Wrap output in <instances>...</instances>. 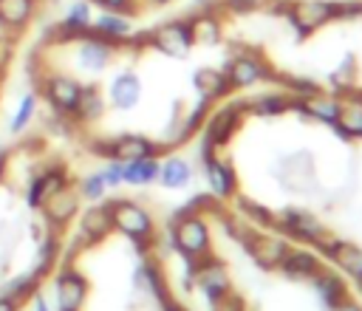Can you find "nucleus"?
Returning a JSON list of instances; mask_svg holds the SVG:
<instances>
[{
  "instance_id": "41",
  "label": "nucleus",
  "mask_w": 362,
  "mask_h": 311,
  "mask_svg": "<svg viewBox=\"0 0 362 311\" xmlns=\"http://www.w3.org/2000/svg\"><path fill=\"white\" fill-rule=\"evenodd\" d=\"M11 57H14V37L11 34H0V71L8 65Z\"/></svg>"
},
{
  "instance_id": "1",
  "label": "nucleus",
  "mask_w": 362,
  "mask_h": 311,
  "mask_svg": "<svg viewBox=\"0 0 362 311\" xmlns=\"http://www.w3.org/2000/svg\"><path fill=\"white\" fill-rule=\"evenodd\" d=\"M170 240L175 252L187 260H201L212 252V229L201 215H192L187 209H178V215L170 223Z\"/></svg>"
},
{
  "instance_id": "9",
  "label": "nucleus",
  "mask_w": 362,
  "mask_h": 311,
  "mask_svg": "<svg viewBox=\"0 0 362 311\" xmlns=\"http://www.w3.org/2000/svg\"><path fill=\"white\" fill-rule=\"evenodd\" d=\"M246 110H249V102H243V99L229 102L221 110H215L209 119H204V139L201 141H206L215 150H221L235 136V130L240 127V119H243Z\"/></svg>"
},
{
  "instance_id": "30",
  "label": "nucleus",
  "mask_w": 362,
  "mask_h": 311,
  "mask_svg": "<svg viewBox=\"0 0 362 311\" xmlns=\"http://www.w3.org/2000/svg\"><path fill=\"white\" fill-rule=\"evenodd\" d=\"M320 269V257L311 249H288L280 263V271H286L288 277H314Z\"/></svg>"
},
{
  "instance_id": "46",
  "label": "nucleus",
  "mask_w": 362,
  "mask_h": 311,
  "mask_svg": "<svg viewBox=\"0 0 362 311\" xmlns=\"http://www.w3.org/2000/svg\"><path fill=\"white\" fill-rule=\"evenodd\" d=\"M334 311H362V305H356L354 300H345V303H342V305H337Z\"/></svg>"
},
{
  "instance_id": "12",
  "label": "nucleus",
  "mask_w": 362,
  "mask_h": 311,
  "mask_svg": "<svg viewBox=\"0 0 362 311\" xmlns=\"http://www.w3.org/2000/svg\"><path fill=\"white\" fill-rule=\"evenodd\" d=\"M113 232V215H110V201L90 204L76 215V240L79 246H93L105 240Z\"/></svg>"
},
{
  "instance_id": "33",
  "label": "nucleus",
  "mask_w": 362,
  "mask_h": 311,
  "mask_svg": "<svg viewBox=\"0 0 362 311\" xmlns=\"http://www.w3.org/2000/svg\"><path fill=\"white\" fill-rule=\"evenodd\" d=\"M40 283H42V277H40L34 269H28V271H20V274L8 277V280L3 283V294L14 297L17 303H25L34 291H40Z\"/></svg>"
},
{
  "instance_id": "17",
  "label": "nucleus",
  "mask_w": 362,
  "mask_h": 311,
  "mask_svg": "<svg viewBox=\"0 0 362 311\" xmlns=\"http://www.w3.org/2000/svg\"><path fill=\"white\" fill-rule=\"evenodd\" d=\"M288 249H291L288 240L274 235V232H252L246 240V252L252 254V260L260 269H280Z\"/></svg>"
},
{
  "instance_id": "27",
  "label": "nucleus",
  "mask_w": 362,
  "mask_h": 311,
  "mask_svg": "<svg viewBox=\"0 0 362 311\" xmlns=\"http://www.w3.org/2000/svg\"><path fill=\"white\" fill-rule=\"evenodd\" d=\"M314 286H317V291H320V300L325 303V308H337V305H342L345 300H348V286H345V280L337 274V271H325V269H320L314 277Z\"/></svg>"
},
{
  "instance_id": "28",
  "label": "nucleus",
  "mask_w": 362,
  "mask_h": 311,
  "mask_svg": "<svg viewBox=\"0 0 362 311\" xmlns=\"http://www.w3.org/2000/svg\"><path fill=\"white\" fill-rule=\"evenodd\" d=\"M189 31H192V42L195 45H218L223 37L221 28V17L215 11H201L195 17H189Z\"/></svg>"
},
{
  "instance_id": "22",
  "label": "nucleus",
  "mask_w": 362,
  "mask_h": 311,
  "mask_svg": "<svg viewBox=\"0 0 362 311\" xmlns=\"http://www.w3.org/2000/svg\"><path fill=\"white\" fill-rule=\"evenodd\" d=\"M37 17V0H0V31L3 34H23L31 20Z\"/></svg>"
},
{
  "instance_id": "8",
  "label": "nucleus",
  "mask_w": 362,
  "mask_h": 311,
  "mask_svg": "<svg viewBox=\"0 0 362 311\" xmlns=\"http://www.w3.org/2000/svg\"><path fill=\"white\" fill-rule=\"evenodd\" d=\"M147 45H153L156 51H161L164 57L181 59L189 54L192 42V31H189V20H167L158 28H153L147 34Z\"/></svg>"
},
{
  "instance_id": "16",
  "label": "nucleus",
  "mask_w": 362,
  "mask_h": 311,
  "mask_svg": "<svg viewBox=\"0 0 362 311\" xmlns=\"http://www.w3.org/2000/svg\"><path fill=\"white\" fill-rule=\"evenodd\" d=\"M192 283H198V288H201L209 300H215V297L232 291L229 271H226L223 260H218V257H212V254H206V257H201V260L192 263Z\"/></svg>"
},
{
  "instance_id": "39",
  "label": "nucleus",
  "mask_w": 362,
  "mask_h": 311,
  "mask_svg": "<svg viewBox=\"0 0 362 311\" xmlns=\"http://www.w3.org/2000/svg\"><path fill=\"white\" fill-rule=\"evenodd\" d=\"M209 303H212V311H246L243 300L235 291H226V294H221V297H215Z\"/></svg>"
},
{
  "instance_id": "25",
  "label": "nucleus",
  "mask_w": 362,
  "mask_h": 311,
  "mask_svg": "<svg viewBox=\"0 0 362 311\" xmlns=\"http://www.w3.org/2000/svg\"><path fill=\"white\" fill-rule=\"evenodd\" d=\"M158 156H147V158H136V161H122V184L127 187H147L153 181H158Z\"/></svg>"
},
{
  "instance_id": "11",
  "label": "nucleus",
  "mask_w": 362,
  "mask_h": 311,
  "mask_svg": "<svg viewBox=\"0 0 362 311\" xmlns=\"http://www.w3.org/2000/svg\"><path fill=\"white\" fill-rule=\"evenodd\" d=\"M223 74H226L232 88L246 90V88H255L257 82H266L272 76V68L263 57H257L252 51H243V54H235L232 59H226Z\"/></svg>"
},
{
  "instance_id": "29",
  "label": "nucleus",
  "mask_w": 362,
  "mask_h": 311,
  "mask_svg": "<svg viewBox=\"0 0 362 311\" xmlns=\"http://www.w3.org/2000/svg\"><path fill=\"white\" fill-rule=\"evenodd\" d=\"M158 181L167 189H181L192 181V164L184 156H167L158 164Z\"/></svg>"
},
{
  "instance_id": "48",
  "label": "nucleus",
  "mask_w": 362,
  "mask_h": 311,
  "mask_svg": "<svg viewBox=\"0 0 362 311\" xmlns=\"http://www.w3.org/2000/svg\"><path fill=\"white\" fill-rule=\"evenodd\" d=\"M139 3H150V6H164V3H170V0H139Z\"/></svg>"
},
{
  "instance_id": "18",
  "label": "nucleus",
  "mask_w": 362,
  "mask_h": 311,
  "mask_svg": "<svg viewBox=\"0 0 362 311\" xmlns=\"http://www.w3.org/2000/svg\"><path fill=\"white\" fill-rule=\"evenodd\" d=\"M277 223H280V229L286 232V235H291V237H297V240H308V243H322L325 237H328V232H325V226H322V221L317 218V215H311V212H305V209H286L280 218H274Z\"/></svg>"
},
{
  "instance_id": "42",
  "label": "nucleus",
  "mask_w": 362,
  "mask_h": 311,
  "mask_svg": "<svg viewBox=\"0 0 362 311\" xmlns=\"http://www.w3.org/2000/svg\"><path fill=\"white\" fill-rule=\"evenodd\" d=\"M25 303H28V308H31V311H54V305L48 303V297H45L42 291H34Z\"/></svg>"
},
{
  "instance_id": "32",
  "label": "nucleus",
  "mask_w": 362,
  "mask_h": 311,
  "mask_svg": "<svg viewBox=\"0 0 362 311\" xmlns=\"http://www.w3.org/2000/svg\"><path fill=\"white\" fill-rule=\"evenodd\" d=\"M37 107H40V93H37V90H25V93L20 96V102H17L14 113H11V119H8V133H11V136L25 133V127H28V124L34 122V116H37Z\"/></svg>"
},
{
  "instance_id": "6",
  "label": "nucleus",
  "mask_w": 362,
  "mask_h": 311,
  "mask_svg": "<svg viewBox=\"0 0 362 311\" xmlns=\"http://www.w3.org/2000/svg\"><path fill=\"white\" fill-rule=\"evenodd\" d=\"M288 17H291L294 31L300 37H308L317 28L328 25L331 20L345 17V8L342 3H331V0H297L288 6Z\"/></svg>"
},
{
  "instance_id": "21",
  "label": "nucleus",
  "mask_w": 362,
  "mask_h": 311,
  "mask_svg": "<svg viewBox=\"0 0 362 311\" xmlns=\"http://www.w3.org/2000/svg\"><path fill=\"white\" fill-rule=\"evenodd\" d=\"M107 105L116 110H133L141 99V79L136 71H119L107 82Z\"/></svg>"
},
{
  "instance_id": "13",
  "label": "nucleus",
  "mask_w": 362,
  "mask_h": 311,
  "mask_svg": "<svg viewBox=\"0 0 362 311\" xmlns=\"http://www.w3.org/2000/svg\"><path fill=\"white\" fill-rule=\"evenodd\" d=\"M68 184H71V175H68V170L62 164H51V167H42V170L31 172L28 175V184H25V192H23L25 206L28 209H40V204L51 192H57V189H62Z\"/></svg>"
},
{
  "instance_id": "23",
  "label": "nucleus",
  "mask_w": 362,
  "mask_h": 311,
  "mask_svg": "<svg viewBox=\"0 0 362 311\" xmlns=\"http://www.w3.org/2000/svg\"><path fill=\"white\" fill-rule=\"evenodd\" d=\"M107 110V99L99 90L96 82H82V93H79V105L74 110V122L76 124H93L105 116Z\"/></svg>"
},
{
  "instance_id": "31",
  "label": "nucleus",
  "mask_w": 362,
  "mask_h": 311,
  "mask_svg": "<svg viewBox=\"0 0 362 311\" xmlns=\"http://www.w3.org/2000/svg\"><path fill=\"white\" fill-rule=\"evenodd\" d=\"M334 127L345 139H362V99H339Z\"/></svg>"
},
{
  "instance_id": "36",
  "label": "nucleus",
  "mask_w": 362,
  "mask_h": 311,
  "mask_svg": "<svg viewBox=\"0 0 362 311\" xmlns=\"http://www.w3.org/2000/svg\"><path fill=\"white\" fill-rule=\"evenodd\" d=\"M240 209H243V218L249 223H260V226H272L274 223V215L269 209H263L260 204L249 201V198H240Z\"/></svg>"
},
{
  "instance_id": "14",
  "label": "nucleus",
  "mask_w": 362,
  "mask_h": 311,
  "mask_svg": "<svg viewBox=\"0 0 362 311\" xmlns=\"http://www.w3.org/2000/svg\"><path fill=\"white\" fill-rule=\"evenodd\" d=\"M90 23H93V6H90L88 0H74V3L65 8L62 20L51 28V37H48V40L65 45V42H71V40H79V37L90 34Z\"/></svg>"
},
{
  "instance_id": "5",
  "label": "nucleus",
  "mask_w": 362,
  "mask_h": 311,
  "mask_svg": "<svg viewBox=\"0 0 362 311\" xmlns=\"http://www.w3.org/2000/svg\"><path fill=\"white\" fill-rule=\"evenodd\" d=\"M65 45L71 48L74 71L82 74V76H99L113 62V51H116V45H110V42L93 37V34H85V37L71 40Z\"/></svg>"
},
{
  "instance_id": "26",
  "label": "nucleus",
  "mask_w": 362,
  "mask_h": 311,
  "mask_svg": "<svg viewBox=\"0 0 362 311\" xmlns=\"http://www.w3.org/2000/svg\"><path fill=\"white\" fill-rule=\"evenodd\" d=\"M192 85H195L198 96H201V99H209V102H212V99H223V96L232 90L226 74L218 71V68H198L195 76H192Z\"/></svg>"
},
{
  "instance_id": "35",
  "label": "nucleus",
  "mask_w": 362,
  "mask_h": 311,
  "mask_svg": "<svg viewBox=\"0 0 362 311\" xmlns=\"http://www.w3.org/2000/svg\"><path fill=\"white\" fill-rule=\"evenodd\" d=\"M74 187H76V192H79V201H88V204H99V201H105V195H107V187H105L99 170H96V172H88L85 178H79V184H74Z\"/></svg>"
},
{
  "instance_id": "37",
  "label": "nucleus",
  "mask_w": 362,
  "mask_h": 311,
  "mask_svg": "<svg viewBox=\"0 0 362 311\" xmlns=\"http://www.w3.org/2000/svg\"><path fill=\"white\" fill-rule=\"evenodd\" d=\"M90 6H99L102 11H122V14H136V8L141 6L139 0H88Z\"/></svg>"
},
{
  "instance_id": "40",
  "label": "nucleus",
  "mask_w": 362,
  "mask_h": 311,
  "mask_svg": "<svg viewBox=\"0 0 362 311\" xmlns=\"http://www.w3.org/2000/svg\"><path fill=\"white\" fill-rule=\"evenodd\" d=\"M351 76H354V59L348 57V59H345V68H339V71L331 76V79H334V88H342V90H348V88H351V82H354Z\"/></svg>"
},
{
  "instance_id": "2",
  "label": "nucleus",
  "mask_w": 362,
  "mask_h": 311,
  "mask_svg": "<svg viewBox=\"0 0 362 311\" xmlns=\"http://www.w3.org/2000/svg\"><path fill=\"white\" fill-rule=\"evenodd\" d=\"M110 215H113V229L130 237L139 249H147L156 237V221L150 209L139 201L130 198H113L110 201Z\"/></svg>"
},
{
  "instance_id": "3",
  "label": "nucleus",
  "mask_w": 362,
  "mask_h": 311,
  "mask_svg": "<svg viewBox=\"0 0 362 311\" xmlns=\"http://www.w3.org/2000/svg\"><path fill=\"white\" fill-rule=\"evenodd\" d=\"M40 99L51 107L54 116H65L74 122V110L79 105V93H82V82L74 74H62V71H51L42 76L40 82Z\"/></svg>"
},
{
  "instance_id": "7",
  "label": "nucleus",
  "mask_w": 362,
  "mask_h": 311,
  "mask_svg": "<svg viewBox=\"0 0 362 311\" xmlns=\"http://www.w3.org/2000/svg\"><path fill=\"white\" fill-rule=\"evenodd\" d=\"M90 150L96 156H105V158H113V161H136V158L156 156L158 144L150 141L147 136H139V133H122V136H113V139L90 141Z\"/></svg>"
},
{
  "instance_id": "4",
  "label": "nucleus",
  "mask_w": 362,
  "mask_h": 311,
  "mask_svg": "<svg viewBox=\"0 0 362 311\" xmlns=\"http://www.w3.org/2000/svg\"><path fill=\"white\" fill-rule=\"evenodd\" d=\"M88 277L71 266V263H62L54 277H51V291H54V311H82L85 300H88Z\"/></svg>"
},
{
  "instance_id": "20",
  "label": "nucleus",
  "mask_w": 362,
  "mask_h": 311,
  "mask_svg": "<svg viewBox=\"0 0 362 311\" xmlns=\"http://www.w3.org/2000/svg\"><path fill=\"white\" fill-rule=\"evenodd\" d=\"M320 249L325 252V257L348 277H354L359 286H362V249L351 240H342V237H325L320 243Z\"/></svg>"
},
{
  "instance_id": "45",
  "label": "nucleus",
  "mask_w": 362,
  "mask_h": 311,
  "mask_svg": "<svg viewBox=\"0 0 362 311\" xmlns=\"http://www.w3.org/2000/svg\"><path fill=\"white\" fill-rule=\"evenodd\" d=\"M8 158H11V150H8V147H0V181H3L6 172H8Z\"/></svg>"
},
{
  "instance_id": "44",
  "label": "nucleus",
  "mask_w": 362,
  "mask_h": 311,
  "mask_svg": "<svg viewBox=\"0 0 362 311\" xmlns=\"http://www.w3.org/2000/svg\"><path fill=\"white\" fill-rule=\"evenodd\" d=\"M20 305L23 303H17L14 297H8V294L0 291V311H20Z\"/></svg>"
},
{
  "instance_id": "15",
  "label": "nucleus",
  "mask_w": 362,
  "mask_h": 311,
  "mask_svg": "<svg viewBox=\"0 0 362 311\" xmlns=\"http://www.w3.org/2000/svg\"><path fill=\"white\" fill-rule=\"evenodd\" d=\"M201 161H204V175H206L212 195L215 198H235L238 195V172H235L232 161L218 156V150L204 153Z\"/></svg>"
},
{
  "instance_id": "19",
  "label": "nucleus",
  "mask_w": 362,
  "mask_h": 311,
  "mask_svg": "<svg viewBox=\"0 0 362 311\" xmlns=\"http://www.w3.org/2000/svg\"><path fill=\"white\" fill-rule=\"evenodd\" d=\"M90 34L119 48L133 40V17L122 14V11H99V14H93Z\"/></svg>"
},
{
  "instance_id": "24",
  "label": "nucleus",
  "mask_w": 362,
  "mask_h": 311,
  "mask_svg": "<svg viewBox=\"0 0 362 311\" xmlns=\"http://www.w3.org/2000/svg\"><path fill=\"white\" fill-rule=\"evenodd\" d=\"M294 107H300L308 119H317L322 124H334L337 122V113H339V99L337 96H328L322 90H314L303 99H291Z\"/></svg>"
},
{
  "instance_id": "10",
  "label": "nucleus",
  "mask_w": 362,
  "mask_h": 311,
  "mask_svg": "<svg viewBox=\"0 0 362 311\" xmlns=\"http://www.w3.org/2000/svg\"><path fill=\"white\" fill-rule=\"evenodd\" d=\"M79 192H76V187L74 184H68V187H62V189H57V192H51L42 204H40V215H42V223L48 226V229H54V232H62L76 215H79Z\"/></svg>"
},
{
  "instance_id": "38",
  "label": "nucleus",
  "mask_w": 362,
  "mask_h": 311,
  "mask_svg": "<svg viewBox=\"0 0 362 311\" xmlns=\"http://www.w3.org/2000/svg\"><path fill=\"white\" fill-rule=\"evenodd\" d=\"M99 175H102V181H105V187H107V189H116V187H122V161H113V158H107V161L102 164Z\"/></svg>"
},
{
  "instance_id": "34",
  "label": "nucleus",
  "mask_w": 362,
  "mask_h": 311,
  "mask_svg": "<svg viewBox=\"0 0 362 311\" xmlns=\"http://www.w3.org/2000/svg\"><path fill=\"white\" fill-rule=\"evenodd\" d=\"M288 107H291V96L288 93H274V90L249 102V113H257V116H280Z\"/></svg>"
},
{
  "instance_id": "43",
  "label": "nucleus",
  "mask_w": 362,
  "mask_h": 311,
  "mask_svg": "<svg viewBox=\"0 0 362 311\" xmlns=\"http://www.w3.org/2000/svg\"><path fill=\"white\" fill-rule=\"evenodd\" d=\"M226 6H229L232 11H238V14H246V11L257 8V6H260V0H226Z\"/></svg>"
},
{
  "instance_id": "47",
  "label": "nucleus",
  "mask_w": 362,
  "mask_h": 311,
  "mask_svg": "<svg viewBox=\"0 0 362 311\" xmlns=\"http://www.w3.org/2000/svg\"><path fill=\"white\" fill-rule=\"evenodd\" d=\"M161 305H164V311H187V308H181V305H175L173 300H164Z\"/></svg>"
}]
</instances>
